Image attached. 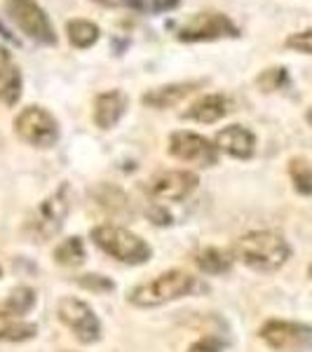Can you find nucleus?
I'll return each mask as SVG.
<instances>
[{"label": "nucleus", "mask_w": 312, "mask_h": 352, "mask_svg": "<svg viewBox=\"0 0 312 352\" xmlns=\"http://www.w3.org/2000/svg\"><path fill=\"white\" fill-rule=\"evenodd\" d=\"M232 256L256 272H275L291 258V247L280 232L252 230L235 242Z\"/></svg>", "instance_id": "obj_1"}, {"label": "nucleus", "mask_w": 312, "mask_h": 352, "mask_svg": "<svg viewBox=\"0 0 312 352\" xmlns=\"http://www.w3.org/2000/svg\"><path fill=\"white\" fill-rule=\"evenodd\" d=\"M195 289V277L186 270H167L162 275L153 277L148 282L136 285L132 292L127 294V300L134 308H160L172 300H179Z\"/></svg>", "instance_id": "obj_2"}, {"label": "nucleus", "mask_w": 312, "mask_h": 352, "mask_svg": "<svg viewBox=\"0 0 312 352\" xmlns=\"http://www.w3.org/2000/svg\"><path fill=\"white\" fill-rule=\"evenodd\" d=\"M92 240L101 252H106L109 256L127 265H144L153 254L148 242L141 240L132 230L120 228V226H96V228H92Z\"/></svg>", "instance_id": "obj_3"}, {"label": "nucleus", "mask_w": 312, "mask_h": 352, "mask_svg": "<svg viewBox=\"0 0 312 352\" xmlns=\"http://www.w3.org/2000/svg\"><path fill=\"white\" fill-rule=\"evenodd\" d=\"M223 38H240V28L228 14L216 12V10H204V12L192 14L177 31V41L186 45L214 43L223 41Z\"/></svg>", "instance_id": "obj_4"}, {"label": "nucleus", "mask_w": 312, "mask_h": 352, "mask_svg": "<svg viewBox=\"0 0 312 352\" xmlns=\"http://www.w3.org/2000/svg\"><path fill=\"white\" fill-rule=\"evenodd\" d=\"M5 12L12 24L38 45H56V33L47 12L36 0H5Z\"/></svg>", "instance_id": "obj_5"}, {"label": "nucleus", "mask_w": 312, "mask_h": 352, "mask_svg": "<svg viewBox=\"0 0 312 352\" xmlns=\"http://www.w3.org/2000/svg\"><path fill=\"white\" fill-rule=\"evenodd\" d=\"M14 132L24 144L36 148H52L59 141V122L43 106H26L16 113Z\"/></svg>", "instance_id": "obj_6"}, {"label": "nucleus", "mask_w": 312, "mask_h": 352, "mask_svg": "<svg viewBox=\"0 0 312 352\" xmlns=\"http://www.w3.org/2000/svg\"><path fill=\"white\" fill-rule=\"evenodd\" d=\"M68 212H71V190H68L66 184H61L47 200L41 202L36 217L26 223L28 235L36 242L52 240L56 232L61 230V226H64Z\"/></svg>", "instance_id": "obj_7"}, {"label": "nucleus", "mask_w": 312, "mask_h": 352, "mask_svg": "<svg viewBox=\"0 0 312 352\" xmlns=\"http://www.w3.org/2000/svg\"><path fill=\"white\" fill-rule=\"evenodd\" d=\"M56 315L59 322L68 331H73V336L80 340L82 345H92L101 338V322L96 317V312L89 308L85 300L76 296H64L56 303Z\"/></svg>", "instance_id": "obj_8"}, {"label": "nucleus", "mask_w": 312, "mask_h": 352, "mask_svg": "<svg viewBox=\"0 0 312 352\" xmlns=\"http://www.w3.org/2000/svg\"><path fill=\"white\" fill-rule=\"evenodd\" d=\"M169 153L177 160L195 164V167H214L219 162V148L214 146V141L188 129H179L169 136Z\"/></svg>", "instance_id": "obj_9"}, {"label": "nucleus", "mask_w": 312, "mask_h": 352, "mask_svg": "<svg viewBox=\"0 0 312 352\" xmlns=\"http://www.w3.org/2000/svg\"><path fill=\"white\" fill-rule=\"evenodd\" d=\"M197 184L200 179L190 169H164V172L151 176L148 192L160 202H181L192 195Z\"/></svg>", "instance_id": "obj_10"}, {"label": "nucleus", "mask_w": 312, "mask_h": 352, "mask_svg": "<svg viewBox=\"0 0 312 352\" xmlns=\"http://www.w3.org/2000/svg\"><path fill=\"white\" fill-rule=\"evenodd\" d=\"M258 336L272 350H291L312 343V327L300 324V322L270 320L260 327Z\"/></svg>", "instance_id": "obj_11"}, {"label": "nucleus", "mask_w": 312, "mask_h": 352, "mask_svg": "<svg viewBox=\"0 0 312 352\" xmlns=\"http://www.w3.org/2000/svg\"><path fill=\"white\" fill-rule=\"evenodd\" d=\"M214 146L219 148V153H225L235 160H249L256 153V136L245 124H228L216 132Z\"/></svg>", "instance_id": "obj_12"}, {"label": "nucleus", "mask_w": 312, "mask_h": 352, "mask_svg": "<svg viewBox=\"0 0 312 352\" xmlns=\"http://www.w3.org/2000/svg\"><path fill=\"white\" fill-rule=\"evenodd\" d=\"M202 87V80H188V82H169L160 85V87L148 89L141 96V104L148 106V109L164 111V109H174L181 101H186L190 94H195Z\"/></svg>", "instance_id": "obj_13"}, {"label": "nucleus", "mask_w": 312, "mask_h": 352, "mask_svg": "<svg viewBox=\"0 0 312 352\" xmlns=\"http://www.w3.org/2000/svg\"><path fill=\"white\" fill-rule=\"evenodd\" d=\"M127 106H129V99L122 89L101 92L94 99V109H92L94 124L99 129H113L122 120L124 113H127Z\"/></svg>", "instance_id": "obj_14"}, {"label": "nucleus", "mask_w": 312, "mask_h": 352, "mask_svg": "<svg viewBox=\"0 0 312 352\" xmlns=\"http://www.w3.org/2000/svg\"><path fill=\"white\" fill-rule=\"evenodd\" d=\"M230 113V99L225 94H204L197 101L181 113L183 120H192V122H200V124H214L219 120H223L225 116Z\"/></svg>", "instance_id": "obj_15"}, {"label": "nucleus", "mask_w": 312, "mask_h": 352, "mask_svg": "<svg viewBox=\"0 0 312 352\" xmlns=\"http://www.w3.org/2000/svg\"><path fill=\"white\" fill-rule=\"evenodd\" d=\"M21 99V71L14 64L8 47L0 45V101L5 106H16Z\"/></svg>", "instance_id": "obj_16"}, {"label": "nucleus", "mask_w": 312, "mask_h": 352, "mask_svg": "<svg viewBox=\"0 0 312 352\" xmlns=\"http://www.w3.org/2000/svg\"><path fill=\"white\" fill-rule=\"evenodd\" d=\"M92 3L101 5V8L132 10V12H141V14H162L177 10L181 0H92Z\"/></svg>", "instance_id": "obj_17"}, {"label": "nucleus", "mask_w": 312, "mask_h": 352, "mask_svg": "<svg viewBox=\"0 0 312 352\" xmlns=\"http://www.w3.org/2000/svg\"><path fill=\"white\" fill-rule=\"evenodd\" d=\"M195 265L207 275H223L232 268V256L223 249L207 247L195 254Z\"/></svg>", "instance_id": "obj_18"}, {"label": "nucleus", "mask_w": 312, "mask_h": 352, "mask_svg": "<svg viewBox=\"0 0 312 352\" xmlns=\"http://www.w3.org/2000/svg\"><path fill=\"white\" fill-rule=\"evenodd\" d=\"M66 36H68V43L78 50H87L99 41L101 31L94 21L89 19H73L66 24Z\"/></svg>", "instance_id": "obj_19"}, {"label": "nucleus", "mask_w": 312, "mask_h": 352, "mask_svg": "<svg viewBox=\"0 0 312 352\" xmlns=\"http://www.w3.org/2000/svg\"><path fill=\"white\" fill-rule=\"evenodd\" d=\"M36 305V292L31 287H16L10 292V296L5 298L3 312L5 317H21L26 312H31V308Z\"/></svg>", "instance_id": "obj_20"}, {"label": "nucleus", "mask_w": 312, "mask_h": 352, "mask_svg": "<svg viewBox=\"0 0 312 352\" xmlns=\"http://www.w3.org/2000/svg\"><path fill=\"white\" fill-rule=\"evenodd\" d=\"M54 261L64 268H78L85 263V244L80 237H68L54 249Z\"/></svg>", "instance_id": "obj_21"}, {"label": "nucleus", "mask_w": 312, "mask_h": 352, "mask_svg": "<svg viewBox=\"0 0 312 352\" xmlns=\"http://www.w3.org/2000/svg\"><path fill=\"white\" fill-rule=\"evenodd\" d=\"M289 176H291V184L296 192L305 197L312 195V167L305 157H291L289 160Z\"/></svg>", "instance_id": "obj_22"}, {"label": "nucleus", "mask_w": 312, "mask_h": 352, "mask_svg": "<svg viewBox=\"0 0 312 352\" xmlns=\"http://www.w3.org/2000/svg\"><path fill=\"white\" fill-rule=\"evenodd\" d=\"M38 336V327L31 322H8L0 324V340L3 343H26Z\"/></svg>", "instance_id": "obj_23"}, {"label": "nucleus", "mask_w": 312, "mask_h": 352, "mask_svg": "<svg viewBox=\"0 0 312 352\" xmlns=\"http://www.w3.org/2000/svg\"><path fill=\"white\" fill-rule=\"evenodd\" d=\"M256 85L260 92H277V89L287 87L289 85V73L285 66H272L260 71V76L256 78Z\"/></svg>", "instance_id": "obj_24"}, {"label": "nucleus", "mask_w": 312, "mask_h": 352, "mask_svg": "<svg viewBox=\"0 0 312 352\" xmlns=\"http://www.w3.org/2000/svg\"><path fill=\"white\" fill-rule=\"evenodd\" d=\"M285 45L289 50H293V52L298 54H308L312 56V28H305V31H296L291 33V36L287 38Z\"/></svg>", "instance_id": "obj_25"}, {"label": "nucleus", "mask_w": 312, "mask_h": 352, "mask_svg": "<svg viewBox=\"0 0 312 352\" xmlns=\"http://www.w3.org/2000/svg\"><path fill=\"white\" fill-rule=\"evenodd\" d=\"M78 285L89 289V292H96V294H106V292H113L115 285H113V280L104 275H80L78 277Z\"/></svg>", "instance_id": "obj_26"}, {"label": "nucleus", "mask_w": 312, "mask_h": 352, "mask_svg": "<svg viewBox=\"0 0 312 352\" xmlns=\"http://www.w3.org/2000/svg\"><path fill=\"white\" fill-rule=\"evenodd\" d=\"M188 352H223V340L216 336H202L190 345Z\"/></svg>", "instance_id": "obj_27"}, {"label": "nucleus", "mask_w": 312, "mask_h": 352, "mask_svg": "<svg viewBox=\"0 0 312 352\" xmlns=\"http://www.w3.org/2000/svg\"><path fill=\"white\" fill-rule=\"evenodd\" d=\"M305 120H308V124H310V127H312V106H310V109H308V113H305Z\"/></svg>", "instance_id": "obj_28"}, {"label": "nucleus", "mask_w": 312, "mask_h": 352, "mask_svg": "<svg viewBox=\"0 0 312 352\" xmlns=\"http://www.w3.org/2000/svg\"><path fill=\"white\" fill-rule=\"evenodd\" d=\"M0 320H5V312H3V305H0Z\"/></svg>", "instance_id": "obj_29"}, {"label": "nucleus", "mask_w": 312, "mask_h": 352, "mask_svg": "<svg viewBox=\"0 0 312 352\" xmlns=\"http://www.w3.org/2000/svg\"><path fill=\"white\" fill-rule=\"evenodd\" d=\"M310 277H312V263H310Z\"/></svg>", "instance_id": "obj_30"}]
</instances>
